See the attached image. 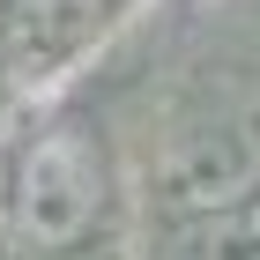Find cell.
I'll return each instance as SVG.
<instances>
[{"mask_svg":"<svg viewBox=\"0 0 260 260\" xmlns=\"http://www.w3.org/2000/svg\"><path fill=\"white\" fill-rule=\"evenodd\" d=\"M104 201H112V171H104V149L82 119H45L8 156L0 208H8L15 245H30V253H75L104 223Z\"/></svg>","mask_w":260,"mask_h":260,"instance_id":"6da1fadb","label":"cell"},{"mask_svg":"<svg viewBox=\"0 0 260 260\" xmlns=\"http://www.w3.org/2000/svg\"><path fill=\"white\" fill-rule=\"evenodd\" d=\"M238 260H260V201L238 216Z\"/></svg>","mask_w":260,"mask_h":260,"instance_id":"7a4b0ae2","label":"cell"}]
</instances>
